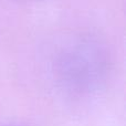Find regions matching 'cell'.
<instances>
[{
    "label": "cell",
    "mask_w": 126,
    "mask_h": 126,
    "mask_svg": "<svg viewBox=\"0 0 126 126\" xmlns=\"http://www.w3.org/2000/svg\"><path fill=\"white\" fill-rule=\"evenodd\" d=\"M19 1H23V2H35V1H41V0H19Z\"/></svg>",
    "instance_id": "1"
}]
</instances>
